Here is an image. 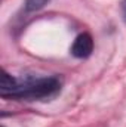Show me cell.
Instances as JSON below:
<instances>
[{"mask_svg": "<svg viewBox=\"0 0 126 127\" xmlns=\"http://www.w3.org/2000/svg\"><path fill=\"white\" fill-rule=\"evenodd\" d=\"M61 89V83L57 77H43V78H27L24 81L18 80L16 89L7 95L6 97L12 99H42V97H49L55 95ZM4 97V99H6Z\"/></svg>", "mask_w": 126, "mask_h": 127, "instance_id": "obj_1", "label": "cell"}, {"mask_svg": "<svg viewBox=\"0 0 126 127\" xmlns=\"http://www.w3.org/2000/svg\"><path fill=\"white\" fill-rule=\"evenodd\" d=\"M122 15H123V19L126 21V0L122 1Z\"/></svg>", "mask_w": 126, "mask_h": 127, "instance_id": "obj_5", "label": "cell"}, {"mask_svg": "<svg viewBox=\"0 0 126 127\" xmlns=\"http://www.w3.org/2000/svg\"><path fill=\"white\" fill-rule=\"evenodd\" d=\"M18 86V80L15 77H12L6 69L1 71V78H0V95L1 97H6L7 95H10Z\"/></svg>", "mask_w": 126, "mask_h": 127, "instance_id": "obj_3", "label": "cell"}, {"mask_svg": "<svg viewBox=\"0 0 126 127\" xmlns=\"http://www.w3.org/2000/svg\"><path fill=\"white\" fill-rule=\"evenodd\" d=\"M94 50V38L89 32L79 34L71 46V55L77 59H86L92 55Z\"/></svg>", "mask_w": 126, "mask_h": 127, "instance_id": "obj_2", "label": "cell"}, {"mask_svg": "<svg viewBox=\"0 0 126 127\" xmlns=\"http://www.w3.org/2000/svg\"><path fill=\"white\" fill-rule=\"evenodd\" d=\"M51 0H25L24 7L27 12H37L40 9H43Z\"/></svg>", "mask_w": 126, "mask_h": 127, "instance_id": "obj_4", "label": "cell"}]
</instances>
